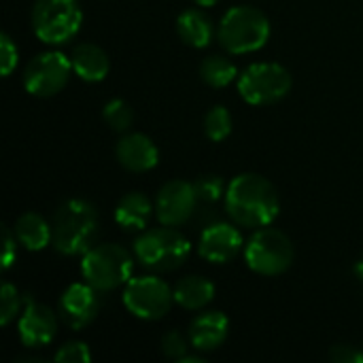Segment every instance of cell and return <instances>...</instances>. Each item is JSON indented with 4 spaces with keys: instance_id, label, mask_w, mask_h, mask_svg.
I'll return each instance as SVG.
<instances>
[{
    "instance_id": "obj_1",
    "label": "cell",
    "mask_w": 363,
    "mask_h": 363,
    "mask_svg": "<svg viewBox=\"0 0 363 363\" xmlns=\"http://www.w3.org/2000/svg\"><path fill=\"white\" fill-rule=\"evenodd\" d=\"M223 206L228 217L249 230L272 225L281 211L277 187L262 174L242 172L228 183Z\"/></svg>"
},
{
    "instance_id": "obj_2",
    "label": "cell",
    "mask_w": 363,
    "mask_h": 363,
    "mask_svg": "<svg viewBox=\"0 0 363 363\" xmlns=\"http://www.w3.org/2000/svg\"><path fill=\"white\" fill-rule=\"evenodd\" d=\"M53 249L60 255L77 257L85 255L98 236V211L83 198H70L62 202L51 219Z\"/></svg>"
},
{
    "instance_id": "obj_3",
    "label": "cell",
    "mask_w": 363,
    "mask_h": 363,
    "mask_svg": "<svg viewBox=\"0 0 363 363\" xmlns=\"http://www.w3.org/2000/svg\"><path fill=\"white\" fill-rule=\"evenodd\" d=\"M270 32L272 28L266 13L251 4L228 9L217 26V38L221 47L232 55L259 51L262 47H266Z\"/></svg>"
},
{
    "instance_id": "obj_4",
    "label": "cell",
    "mask_w": 363,
    "mask_h": 363,
    "mask_svg": "<svg viewBox=\"0 0 363 363\" xmlns=\"http://www.w3.org/2000/svg\"><path fill=\"white\" fill-rule=\"evenodd\" d=\"M191 253L189 240L170 225L147 228L134 240L136 262L151 272H172L181 268Z\"/></svg>"
},
{
    "instance_id": "obj_5",
    "label": "cell",
    "mask_w": 363,
    "mask_h": 363,
    "mask_svg": "<svg viewBox=\"0 0 363 363\" xmlns=\"http://www.w3.org/2000/svg\"><path fill=\"white\" fill-rule=\"evenodd\" d=\"M81 274L94 289L108 294L125 287L134 277V257L115 242L94 245L85 255H81Z\"/></svg>"
},
{
    "instance_id": "obj_6",
    "label": "cell",
    "mask_w": 363,
    "mask_h": 363,
    "mask_svg": "<svg viewBox=\"0 0 363 363\" xmlns=\"http://www.w3.org/2000/svg\"><path fill=\"white\" fill-rule=\"evenodd\" d=\"M83 23L79 0H36L32 6V30L45 45H64L72 40Z\"/></svg>"
},
{
    "instance_id": "obj_7",
    "label": "cell",
    "mask_w": 363,
    "mask_h": 363,
    "mask_svg": "<svg viewBox=\"0 0 363 363\" xmlns=\"http://www.w3.org/2000/svg\"><path fill=\"white\" fill-rule=\"evenodd\" d=\"M247 266L262 277H281L294 264V245L289 236L277 228H259L245 242Z\"/></svg>"
},
{
    "instance_id": "obj_8",
    "label": "cell",
    "mask_w": 363,
    "mask_h": 363,
    "mask_svg": "<svg viewBox=\"0 0 363 363\" xmlns=\"http://www.w3.org/2000/svg\"><path fill=\"white\" fill-rule=\"evenodd\" d=\"M294 79L289 70L277 62H257L238 74V94L251 106H268L281 102L291 91Z\"/></svg>"
},
{
    "instance_id": "obj_9",
    "label": "cell",
    "mask_w": 363,
    "mask_h": 363,
    "mask_svg": "<svg viewBox=\"0 0 363 363\" xmlns=\"http://www.w3.org/2000/svg\"><path fill=\"white\" fill-rule=\"evenodd\" d=\"M172 304L174 289L155 274L132 277L123 287V306L136 319L160 321L170 313Z\"/></svg>"
},
{
    "instance_id": "obj_10",
    "label": "cell",
    "mask_w": 363,
    "mask_h": 363,
    "mask_svg": "<svg viewBox=\"0 0 363 363\" xmlns=\"http://www.w3.org/2000/svg\"><path fill=\"white\" fill-rule=\"evenodd\" d=\"M70 74H72V62L66 53L43 51L26 64L21 81L30 96L51 98L68 85Z\"/></svg>"
},
{
    "instance_id": "obj_11",
    "label": "cell",
    "mask_w": 363,
    "mask_h": 363,
    "mask_svg": "<svg viewBox=\"0 0 363 363\" xmlns=\"http://www.w3.org/2000/svg\"><path fill=\"white\" fill-rule=\"evenodd\" d=\"M198 208L196 187L189 181L174 179L162 185L155 196V217L162 225L181 228L185 225Z\"/></svg>"
},
{
    "instance_id": "obj_12",
    "label": "cell",
    "mask_w": 363,
    "mask_h": 363,
    "mask_svg": "<svg viewBox=\"0 0 363 363\" xmlns=\"http://www.w3.org/2000/svg\"><path fill=\"white\" fill-rule=\"evenodd\" d=\"M100 313V291L89 283H72L64 289L57 302V315L64 325L79 332L96 321Z\"/></svg>"
},
{
    "instance_id": "obj_13",
    "label": "cell",
    "mask_w": 363,
    "mask_h": 363,
    "mask_svg": "<svg viewBox=\"0 0 363 363\" xmlns=\"http://www.w3.org/2000/svg\"><path fill=\"white\" fill-rule=\"evenodd\" d=\"M57 334V315L32 298H26V306L17 319L19 342L28 349H43L51 345Z\"/></svg>"
},
{
    "instance_id": "obj_14",
    "label": "cell",
    "mask_w": 363,
    "mask_h": 363,
    "mask_svg": "<svg viewBox=\"0 0 363 363\" xmlns=\"http://www.w3.org/2000/svg\"><path fill=\"white\" fill-rule=\"evenodd\" d=\"M240 251H245V240L234 221L213 223L200 234L198 253L211 264H230Z\"/></svg>"
},
{
    "instance_id": "obj_15",
    "label": "cell",
    "mask_w": 363,
    "mask_h": 363,
    "mask_svg": "<svg viewBox=\"0 0 363 363\" xmlns=\"http://www.w3.org/2000/svg\"><path fill=\"white\" fill-rule=\"evenodd\" d=\"M230 334V319L221 311H204L191 319L187 328V336L191 349L198 353H213L228 340Z\"/></svg>"
},
{
    "instance_id": "obj_16",
    "label": "cell",
    "mask_w": 363,
    "mask_h": 363,
    "mask_svg": "<svg viewBox=\"0 0 363 363\" xmlns=\"http://www.w3.org/2000/svg\"><path fill=\"white\" fill-rule=\"evenodd\" d=\"M115 157L130 172H149L157 166L160 151L147 134L128 132L115 145Z\"/></svg>"
},
{
    "instance_id": "obj_17",
    "label": "cell",
    "mask_w": 363,
    "mask_h": 363,
    "mask_svg": "<svg viewBox=\"0 0 363 363\" xmlns=\"http://www.w3.org/2000/svg\"><path fill=\"white\" fill-rule=\"evenodd\" d=\"M155 204L151 202V198L143 191H130L125 194L117 206H115V221L121 230L125 232H145L151 223Z\"/></svg>"
},
{
    "instance_id": "obj_18",
    "label": "cell",
    "mask_w": 363,
    "mask_h": 363,
    "mask_svg": "<svg viewBox=\"0 0 363 363\" xmlns=\"http://www.w3.org/2000/svg\"><path fill=\"white\" fill-rule=\"evenodd\" d=\"M70 62H72V72L87 83L104 81L111 70V60L106 51L94 43L77 45L70 53Z\"/></svg>"
},
{
    "instance_id": "obj_19",
    "label": "cell",
    "mask_w": 363,
    "mask_h": 363,
    "mask_svg": "<svg viewBox=\"0 0 363 363\" xmlns=\"http://www.w3.org/2000/svg\"><path fill=\"white\" fill-rule=\"evenodd\" d=\"M177 34L185 45L204 49L215 36V23L202 9H185L177 17Z\"/></svg>"
},
{
    "instance_id": "obj_20",
    "label": "cell",
    "mask_w": 363,
    "mask_h": 363,
    "mask_svg": "<svg viewBox=\"0 0 363 363\" xmlns=\"http://www.w3.org/2000/svg\"><path fill=\"white\" fill-rule=\"evenodd\" d=\"M13 232L19 240V245L26 249V251H43L51 245L53 240V232H51V223L38 215V213H23L17 217L15 225H13Z\"/></svg>"
},
{
    "instance_id": "obj_21",
    "label": "cell",
    "mask_w": 363,
    "mask_h": 363,
    "mask_svg": "<svg viewBox=\"0 0 363 363\" xmlns=\"http://www.w3.org/2000/svg\"><path fill=\"white\" fill-rule=\"evenodd\" d=\"M174 304H179L183 311L198 313L204 311L213 298H215V285L204 277H185L174 287Z\"/></svg>"
},
{
    "instance_id": "obj_22",
    "label": "cell",
    "mask_w": 363,
    "mask_h": 363,
    "mask_svg": "<svg viewBox=\"0 0 363 363\" xmlns=\"http://www.w3.org/2000/svg\"><path fill=\"white\" fill-rule=\"evenodd\" d=\"M200 79L208 87L223 89L238 79V68L225 55H208L200 62Z\"/></svg>"
},
{
    "instance_id": "obj_23",
    "label": "cell",
    "mask_w": 363,
    "mask_h": 363,
    "mask_svg": "<svg viewBox=\"0 0 363 363\" xmlns=\"http://www.w3.org/2000/svg\"><path fill=\"white\" fill-rule=\"evenodd\" d=\"M102 117H104L106 125H108L113 132H119V134H125V132L132 128L134 119H136L134 108H132L125 100H121V98L108 100V102L104 104V108H102Z\"/></svg>"
},
{
    "instance_id": "obj_24",
    "label": "cell",
    "mask_w": 363,
    "mask_h": 363,
    "mask_svg": "<svg viewBox=\"0 0 363 363\" xmlns=\"http://www.w3.org/2000/svg\"><path fill=\"white\" fill-rule=\"evenodd\" d=\"M232 113L223 106L217 104L213 106L206 115H204V134L208 136V140L213 143H221L232 134Z\"/></svg>"
},
{
    "instance_id": "obj_25",
    "label": "cell",
    "mask_w": 363,
    "mask_h": 363,
    "mask_svg": "<svg viewBox=\"0 0 363 363\" xmlns=\"http://www.w3.org/2000/svg\"><path fill=\"white\" fill-rule=\"evenodd\" d=\"M196 196H198V206H213L221 198H225V183L217 174H204L198 181H194Z\"/></svg>"
},
{
    "instance_id": "obj_26",
    "label": "cell",
    "mask_w": 363,
    "mask_h": 363,
    "mask_svg": "<svg viewBox=\"0 0 363 363\" xmlns=\"http://www.w3.org/2000/svg\"><path fill=\"white\" fill-rule=\"evenodd\" d=\"M21 315V296L13 283H4L0 289V325L9 328Z\"/></svg>"
},
{
    "instance_id": "obj_27",
    "label": "cell",
    "mask_w": 363,
    "mask_h": 363,
    "mask_svg": "<svg viewBox=\"0 0 363 363\" xmlns=\"http://www.w3.org/2000/svg\"><path fill=\"white\" fill-rule=\"evenodd\" d=\"M55 363H89L91 362V351L85 342L81 340H70L66 345H62L55 355H53Z\"/></svg>"
},
{
    "instance_id": "obj_28",
    "label": "cell",
    "mask_w": 363,
    "mask_h": 363,
    "mask_svg": "<svg viewBox=\"0 0 363 363\" xmlns=\"http://www.w3.org/2000/svg\"><path fill=\"white\" fill-rule=\"evenodd\" d=\"M162 353L168 357V359H174V362H179V359H183L185 355H187V351H189V347H191V342H189V336H185V334H181V332H168V334H164V338H162Z\"/></svg>"
},
{
    "instance_id": "obj_29",
    "label": "cell",
    "mask_w": 363,
    "mask_h": 363,
    "mask_svg": "<svg viewBox=\"0 0 363 363\" xmlns=\"http://www.w3.org/2000/svg\"><path fill=\"white\" fill-rule=\"evenodd\" d=\"M19 51L9 34H0V74L9 77L17 68Z\"/></svg>"
},
{
    "instance_id": "obj_30",
    "label": "cell",
    "mask_w": 363,
    "mask_h": 363,
    "mask_svg": "<svg viewBox=\"0 0 363 363\" xmlns=\"http://www.w3.org/2000/svg\"><path fill=\"white\" fill-rule=\"evenodd\" d=\"M330 359L334 363H363V351L351 345H336L330 349Z\"/></svg>"
},
{
    "instance_id": "obj_31",
    "label": "cell",
    "mask_w": 363,
    "mask_h": 363,
    "mask_svg": "<svg viewBox=\"0 0 363 363\" xmlns=\"http://www.w3.org/2000/svg\"><path fill=\"white\" fill-rule=\"evenodd\" d=\"M2 234H4V251H2V268L4 270H9L11 266H13V262L17 259V245H19V240H17V236H15V232L11 230V228H2Z\"/></svg>"
},
{
    "instance_id": "obj_32",
    "label": "cell",
    "mask_w": 363,
    "mask_h": 363,
    "mask_svg": "<svg viewBox=\"0 0 363 363\" xmlns=\"http://www.w3.org/2000/svg\"><path fill=\"white\" fill-rule=\"evenodd\" d=\"M179 363H204V357L202 355H185L183 359H179Z\"/></svg>"
},
{
    "instance_id": "obj_33",
    "label": "cell",
    "mask_w": 363,
    "mask_h": 363,
    "mask_svg": "<svg viewBox=\"0 0 363 363\" xmlns=\"http://www.w3.org/2000/svg\"><path fill=\"white\" fill-rule=\"evenodd\" d=\"M194 2H196L198 6H215L219 0H194Z\"/></svg>"
},
{
    "instance_id": "obj_34",
    "label": "cell",
    "mask_w": 363,
    "mask_h": 363,
    "mask_svg": "<svg viewBox=\"0 0 363 363\" xmlns=\"http://www.w3.org/2000/svg\"><path fill=\"white\" fill-rule=\"evenodd\" d=\"M355 274H357V279L363 283V257L357 262V266H355Z\"/></svg>"
}]
</instances>
